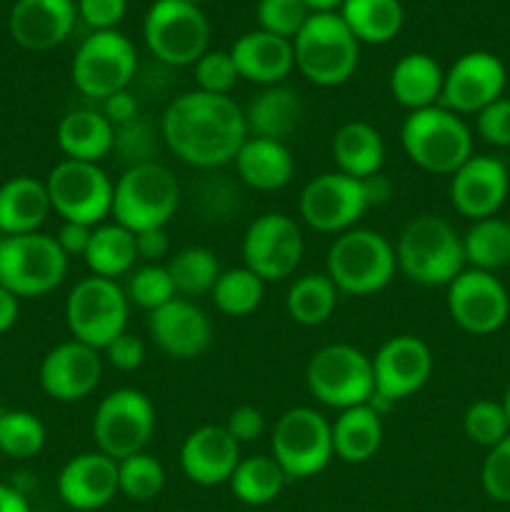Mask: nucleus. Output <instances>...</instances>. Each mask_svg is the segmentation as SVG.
Instances as JSON below:
<instances>
[{
  "mask_svg": "<svg viewBox=\"0 0 510 512\" xmlns=\"http://www.w3.org/2000/svg\"><path fill=\"white\" fill-rule=\"evenodd\" d=\"M160 135L175 158L213 170L233 163L248 140L245 113L230 95L188 90L165 108Z\"/></svg>",
  "mask_w": 510,
  "mask_h": 512,
  "instance_id": "1",
  "label": "nucleus"
},
{
  "mask_svg": "<svg viewBox=\"0 0 510 512\" xmlns=\"http://www.w3.org/2000/svg\"><path fill=\"white\" fill-rule=\"evenodd\" d=\"M398 270L423 288H448L465 270L463 235L443 215L425 213L405 223L395 243Z\"/></svg>",
  "mask_w": 510,
  "mask_h": 512,
  "instance_id": "2",
  "label": "nucleus"
},
{
  "mask_svg": "<svg viewBox=\"0 0 510 512\" xmlns=\"http://www.w3.org/2000/svg\"><path fill=\"white\" fill-rule=\"evenodd\" d=\"M398 270L395 245L383 233L370 228H353L335 235L325 255V275L335 283L338 293L375 295L388 288Z\"/></svg>",
  "mask_w": 510,
  "mask_h": 512,
  "instance_id": "3",
  "label": "nucleus"
},
{
  "mask_svg": "<svg viewBox=\"0 0 510 512\" xmlns=\"http://www.w3.org/2000/svg\"><path fill=\"white\" fill-rule=\"evenodd\" d=\"M180 208V185L163 163H135L115 180L110 218L133 233L165 228Z\"/></svg>",
  "mask_w": 510,
  "mask_h": 512,
  "instance_id": "4",
  "label": "nucleus"
},
{
  "mask_svg": "<svg viewBox=\"0 0 510 512\" xmlns=\"http://www.w3.org/2000/svg\"><path fill=\"white\" fill-rule=\"evenodd\" d=\"M400 145L425 173L453 175L473 155V133L460 115L443 105L413 110L400 128Z\"/></svg>",
  "mask_w": 510,
  "mask_h": 512,
  "instance_id": "5",
  "label": "nucleus"
},
{
  "mask_svg": "<svg viewBox=\"0 0 510 512\" xmlns=\"http://www.w3.org/2000/svg\"><path fill=\"white\" fill-rule=\"evenodd\" d=\"M295 68L320 88H338L353 78L360 43L338 13H313L293 38Z\"/></svg>",
  "mask_w": 510,
  "mask_h": 512,
  "instance_id": "6",
  "label": "nucleus"
},
{
  "mask_svg": "<svg viewBox=\"0 0 510 512\" xmlns=\"http://www.w3.org/2000/svg\"><path fill=\"white\" fill-rule=\"evenodd\" d=\"M305 385L318 403L338 413L355 405H368L375 393L373 360L355 345H325L308 360Z\"/></svg>",
  "mask_w": 510,
  "mask_h": 512,
  "instance_id": "7",
  "label": "nucleus"
},
{
  "mask_svg": "<svg viewBox=\"0 0 510 512\" xmlns=\"http://www.w3.org/2000/svg\"><path fill=\"white\" fill-rule=\"evenodd\" d=\"M128 315L130 300L125 288L98 275L78 280L65 300V323L73 340L100 353L128 330Z\"/></svg>",
  "mask_w": 510,
  "mask_h": 512,
  "instance_id": "8",
  "label": "nucleus"
},
{
  "mask_svg": "<svg viewBox=\"0 0 510 512\" xmlns=\"http://www.w3.org/2000/svg\"><path fill=\"white\" fill-rule=\"evenodd\" d=\"M375 205L370 180L330 170L315 175L303 185L298 198V213L308 228L325 235H343L358 228L363 215Z\"/></svg>",
  "mask_w": 510,
  "mask_h": 512,
  "instance_id": "9",
  "label": "nucleus"
},
{
  "mask_svg": "<svg viewBox=\"0 0 510 512\" xmlns=\"http://www.w3.org/2000/svg\"><path fill=\"white\" fill-rule=\"evenodd\" d=\"M270 455L288 480L315 478L335 458L330 420L308 405L285 410L270 435Z\"/></svg>",
  "mask_w": 510,
  "mask_h": 512,
  "instance_id": "10",
  "label": "nucleus"
},
{
  "mask_svg": "<svg viewBox=\"0 0 510 512\" xmlns=\"http://www.w3.org/2000/svg\"><path fill=\"white\" fill-rule=\"evenodd\" d=\"M65 273L68 255L53 235L28 233L0 240V285L18 300L53 293Z\"/></svg>",
  "mask_w": 510,
  "mask_h": 512,
  "instance_id": "11",
  "label": "nucleus"
},
{
  "mask_svg": "<svg viewBox=\"0 0 510 512\" xmlns=\"http://www.w3.org/2000/svg\"><path fill=\"white\" fill-rule=\"evenodd\" d=\"M143 38L160 63L185 68L208 53L210 23L198 5L185 0H155L145 13Z\"/></svg>",
  "mask_w": 510,
  "mask_h": 512,
  "instance_id": "12",
  "label": "nucleus"
},
{
  "mask_svg": "<svg viewBox=\"0 0 510 512\" xmlns=\"http://www.w3.org/2000/svg\"><path fill=\"white\" fill-rule=\"evenodd\" d=\"M45 188L50 208L63 220L98 228L105 218H110L115 183L100 168V163L63 158L48 173Z\"/></svg>",
  "mask_w": 510,
  "mask_h": 512,
  "instance_id": "13",
  "label": "nucleus"
},
{
  "mask_svg": "<svg viewBox=\"0 0 510 512\" xmlns=\"http://www.w3.org/2000/svg\"><path fill=\"white\" fill-rule=\"evenodd\" d=\"M155 433V408L145 393L118 388L105 395L93 415L95 450L113 460L145 453Z\"/></svg>",
  "mask_w": 510,
  "mask_h": 512,
  "instance_id": "14",
  "label": "nucleus"
},
{
  "mask_svg": "<svg viewBox=\"0 0 510 512\" xmlns=\"http://www.w3.org/2000/svg\"><path fill=\"white\" fill-rule=\"evenodd\" d=\"M138 70L135 45L120 30H98L80 43L73 58V83L85 98L105 100L128 90Z\"/></svg>",
  "mask_w": 510,
  "mask_h": 512,
  "instance_id": "15",
  "label": "nucleus"
},
{
  "mask_svg": "<svg viewBox=\"0 0 510 512\" xmlns=\"http://www.w3.org/2000/svg\"><path fill=\"white\" fill-rule=\"evenodd\" d=\"M243 265L263 283H280L298 270L305 253L300 225L285 213H263L243 235Z\"/></svg>",
  "mask_w": 510,
  "mask_h": 512,
  "instance_id": "16",
  "label": "nucleus"
},
{
  "mask_svg": "<svg viewBox=\"0 0 510 512\" xmlns=\"http://www.w3.org/2000/svg\"><path fill=\"white\" fill-rule=\"evenodd\" d=\"M375 393L370 405L380 408L400 403L410 395L420 393L433 375V353L428 343L418 335H393L385 340L373 355Z\"/></svg>",
  "mask_w": 510,
  "mask_h": 512,
  "instance_id": "17",
  "label": "nucleus"
},
{
  "mask_svg": "<svg viewBox=\"0 0 510 512\" xmlns=\"http://www.w3.org/2000/svg\"><path fill=\"white\" fill-rule=\"evenodd\" d=\"M445 305L460 330L470 335L498 333L510 318V295L495 273L465 268L445 293Z\"/></svg>",
  "mask_w": 510,
  "mask_h": 512,
  "instance_id": "18",
  "label": "nucleus"
},
{
  "mask_svg": "<svg viewBox=\"0 0 510 512\" xmlns=\"http://www.w3.org/2000/svg\"><path fill=\"white\" fill-rule=\"evenodd\" d=\"M508 70L498 55L473 50L455 60L443 80L440 105L455 115H478L498 98H503Z\"/></svg>",
  "mask_w": 510,
  "mask_h": 512,
  "instance_id": "19",
  "label": "nucleus"
},
{
  "mask_svg": "<svg viewBox=\"0 0 510 512\" xmlns=\"http://www.w3.org/2000/svg\"><path fill=\"white\" fill-rule=\"evenodd\" d=\"M103 353L80 340L55 345L40 363V388L58 403H78L95 393L103 378Z\"/></svg>",
  "mask_w": 510,
  "mask_h": 512,
  "instance_id": "20",
  "label": "nucleus"
},
{
  "mask_svg": "<svg viewBox=\"0 0 510 512\" xmlns=\"http://www.w3.org/2000/svg\"><path fill=\"white\" fill-rule=\"evenodd\" d=\"M510 173L495 155H470L450 175L448 195L453 208L468 220H483L498 215L508 200Z\"/></svg>",
  "mask_w": 510,
  "mask_h": 512,
  "instance_id": "21",
  "label": "nucleus"
},
{
  "mask_svg": "<svg viewBox=\"0 0 510 512\" xmlns=\"http://www.w3.org/2000/svg\"><path fill=\"white\" fill-rule=\"evenodd\" d=\"M148 335L168 358L193 360L213 343V323L193 300L173 298L168 305L148 313Z\"/></svg>",
  "mask_w": 510,
  "mask_h": 512,
  "instance_id": "22",
  "label": "nucleus"
},
{
  "mask_svg": "<svg viewBox=\"0 0 510 512\" xmlns=\"http://www.w3.org/2000/svg\"><path fill=\"white\" fill-rule=\"evenodd\" d=\"M58 495L70 510L93 512L113 503L120 495L118 460L100 450L80 453L63 465L58 475Z\"/></svg>",
  "mask_w": 510,
  "mask_h": 512,
  "instance_id": "23",
  "label": "nucleus"
},
{
  "mask_svg": "<svg viewBox=\"0 0 510 512\" xmlns=\"http://www.w3.org/2000/svg\"><path fill=\"white\" fill-rule=\"evenodd\" d=\"M75 18L78 5L73 0H15L8 28L20 48L45 53L68 40Z\"/></svg>",
  "mask_w": 510,
  "mask_h": 512,
  "instance_id": "24",
  "label": "nucleus"
},
{
  "mask_svg": "<svg viewBox=\"0 0 510 512\" xmlns=\"http://www.w3.org/2000/svg\"><path fill=\"white\" fill-rule=\"evenodd\" d=\"M240 463V445L223 425H203L185 435L180 445V470L203 488H215L233 478Z\"/></svg>",
  "mask_w": 510,
  "mask_h": 512,
  "instance_id": "25",
  "label": "nucleus"
},
{
  "mask_svg": "<svg viewBox=\"0 0 510 512\" xmlns=\"http://www.w3.org/2000/svg\"><path fill=\"white\" fill-rule=\"evenodd\" d=\"M228 53L240 78L260 88L280 85L295 68L293 40L278 38L260 28L240 35Z\"/></svg>",
  "mask_w": 510,
  "mask_h": 512,
  "instance_id": "26",
  "label": "nucleus"
},
{
  "mask_svg": "<svg viewBox=\"0 0 510 512\" xmlns=\"http://www.w3.org/2000/svg\"><path fill=\"white\" fill-rule=\"evenodd\" d=\"M53 213L45 180L15 175L0 185V235L40 233V225Z\"/></svg>",
  "mask_w": 510,
  "mask_h": 512,
  "instance_id": "27",
  "label": "nucleus"
},
{
  "mask_svg": "<svg viewBox=\"0 0 510 512\" xmlns=\"http://www.w3.org/2000/svg\"><path fill=\"white\" fill-rule=\"evenodd\" d=\"M243 113L250 138H268L285 143V138H290L298 130L305 108L298 90L280 83L268 85L258 95H253Z\"/></svg>",
  "mask_w": 510,
  "mask_h": 512,
  "instance_id": "28",
  "label": "nucleus"
},
{
  "mask_svg": "<svg viewBox=\"0 0 510 512\" xmlns=\"http://www.w3.org/2000/svg\"><path fill=\"white\" fill-rule=\"evenodd\" d=\"M235 170L248 188L258 193H275L290 185L295 175L293 153L280 140L250 138L235 155Z\"/></svg>",
  "mask_w": 510,
  "mask_h": 512,
  "instance_id": "29",
  "label": "nucleus"
},
{
  "mask_svg": "<svg viewBox=\"0 0 510 512\" xmlns=\"http://www.w3.org/2000/svg\"><path fill=\"white\" fill-rule=\"evenodd\" d=\"M115 125L103 115V110L78 108L60 118L55 140L60 153L68 160L100 163L115 148Z\"/></svg>",
  "mask_w": 510,
  "mask_h": 512,
  "instance_id": "30",
  "label": "nucleus"
},
{
  "mask_svg": "<svg viewBox=\"0 0 510 512\" xmlns=\"http://www.w3.org/2000/svg\"><path fill=\"white\" fill-rule=\"evenodd\" d=\"M333 163L338 173L358 180H370L380 175L385 163V140L378 128L365 120H350L340 125L330 143Z\"/></svg>",
  "mask_w": 510,
  "mask_h": 512,
  "instance_id": "31",
  "label": "nucleus"
},
{
  "mask_svg": "<svg viewBox=\"0 0 510 512\" xmlns=\"http://www.w3.org/2000/svg\"><path fill=\"white\" fill-rule=\"evenodd\" d=\"M445 73L428 53H408L390 70V95L408 113L440 105Z\"/></svg>",
  "mask_w": 510,
  "mask_h": 512,
  "instance_id": "32",
  "label": "nucleus"
},
{
  "mask_svg": "<svg viewBox=\"0 0 510 512\" xmlns=\"http://www.w3.org/2000/svg\"><path fill=\"white\" fill-rule=\"evenodd\" d=\"M333 433V453L343 463L360 465L375 458L383 445V420L373 405H355L340 410L338 418L330 423Z\"/></svg>",
  "mask_w": 510,
  "mask_h": 512,
  "instance_id": "33",
  "label": "nucleus"
},
{
  "mask_svg": "<svg viewBox=\"0 0 510 512\" xmlns=\"http://www.w3.org/2000/svg\"><path fill=\"white\" fill-rule=\"evenodd\" d=\"M90 275L115 280L120 275H130L138 260V248H135V233L123 228L120 223H103L93 228L88 250L83 255Z\"/></svg>",
  "mask_w": 510,
  "mask_h": 512,
  "instance_id": "34",
  "label": "nucleus"
},
{
  "mask_svg": "<svg viewBox=\"0 0 510 512\" xmlns=\"http://www.w3.org/2000/svg\"><path fill=\"white\" fill-rule=\"evenodd\" d=\"M338 15L358 43L368 45L390 43L405 23L400 0H345Z\"/></svg>",
  "mask_w": 510,
  "mask_h": 512,
  "instance_id": "35",
  "label": "nucleus"
},
{
  "mask_svg": "<svg viewBox=\"0 0 510 512\" xmlns=\"http://www.w3.org/2000/svg\"><path fill=\"white\" fill-rule=\"evenodd\" d=\"M338 288L325 273H308L293 280L285 295L290 320L303 328H318L333 318L338 308Z\"/></svg>",
  "mask_w": 510,
  "mask_h": 512,
  "instance_id": "36",
  "label": "nucleus"
},
{
  "mask_svg": "<svg viewBox=\"0 0 510 512\" xmlns=\"http://www.w3.org/2000/svg\"><path fill=\"white\" fill-rule=\"evenodd\" d=\"M288 475L283 473L273 455H250V458H240L238 468H235L233 478L228 480L230 490L235 498L250 508H260L268 505L283 493Z\"/></svg>",
  "mask_w": 510,
  "mask_h": 512,
  "instance_id": "37",
  "label": "nucleus"
},
{
  "mask_svg": "<svg viewBox=\"0 0 510 512\" xmlns=\"http://www.w3.org/2000/svg\"><path fill=\"white\" fill-rule=\"evenodd\" d=\"M463 253L465 268L495 273L510 265V220L498 215L475 220L463 235Z\"/></svg>",
  "mask_w": 510,
  "mask_h": 512,
  "instance_id": "38",
  "label": "nucleus"
},
{
  "mask_svg": "<svg viewBox=\"0 0 510 512\" xmlns=\"http://www.w3.org/2000/svg\"><path fill=\"white\" fill-rule=\"evenodd\" d=\"M210 298H213L215 308L228 318H245L263 303L265 283L245 265L220 270L218 280L210 290Z\"/></svg>",
  "mask_w": 510,
  "mask_h": 512,
  "instance_id": "39",
  "label": "nucleus"
},
{
  "mask_svg": "<svg viewBox=\"0 0 510 512\" xmlns=\"http://www.w3.org/2000/svg\"><path fill=\"white\" fill-rule=\"evenodd\" d=\"M170 280L175 285V293L185 295V298H195V295H205L213 290L215 280L220 275L218 255L203 245H190V248L178 250L173 258L165 263Z\"/></svg>",
  "mask_w": 510,
  "mask_h": 512,
  "instance_id": "40",
  "label": "nucleus"
},
{
  "mask_svg": "<svg viewBox=\"0 0 510 512\" xmlns=\"http://www.w3.org/2000/svg\"><path fill=\"white\" fill-rule=\"evenodd\" d=\"M43 420L28 410H3L0 413V453L13 460L35 458L45 448Z\"/></svg>",
  "mask_w": 510,
  "mask_h": 512,
  "instance_id": "41",
  "label": "nucleus"
},
{
  "mask_svg": "<svg viewBox=\"0 0 510 512\" xmlns=\"http://www.w3.org/2000/svg\"><path fill=\"white\" fill-rule=\"evenodd\" d=\"M118 485L120 495L135 503H148L158 498L165 488V468L155 455L138 453L118 460Z\"/></svg>",
  "mask_w": 510,
  "mask_h": 512,
  "instance_id": "42",
  "label": "nucleus"
},
{
  "mask_svg": "<svg viewBox=\"0 0 510 512\" xmlns=\"http://www.w3.org/2000/svg\"><path fill=\"white\" fill-rule=\"evenodd\" d=\"M125 295H128L130 305H138V308L153 313V310L168 305L178 293H175V285L165 265L145 263L143 268L130 273Z\"/></svg>",
  "mask_w": 510,
  "mask_h": 512,
  "instance_id": "43",
  "label": "nucleus"
},
{
  "mask_svg": "<svg viewBox=\"0 0 510 512\" xmlns=\"http://www.w3.org/2000/svg\"><path fill=\"white\" fill-rule=\"evenodd\" d=\"M465 438L480 448H495L500 440L510 435L508 418H505L503 405L495 400H475L463 415Z\"/></svg>",
  "mask_w": 510,
  "mask_h": 512,
  "instance_id": "44",
  "label": "nucleus"
},
{
  "mask_svg": "<svg viewBox=\"0 0 510 512\" xmlns=\"http://www.w3.org/2000/svg\"><path fill=\"white\" fill-rule=\"evenodd\" d=\"M310 15L313 13L303 0H260L255 8L260 30L285 40H293Z\"/></svg>",
  "mask_w": 510,
  "mask_h": 512,
  "instance_id": "45",
  "label": "nucleus"
},
{
  "mask_svg": "<svg viewBox=\"0 0 510 512\" xmlns=\"http://www.w3.org/2000/svg\"><path fill=\"white\" fill-rule=\"evenodd\" d=\"M198 90L213 95H230L235 83L240 80L233 58L228 50H208L198 63L193 65Z\"/></svg>",
  "mask_w": 510,
  "mask_h": 512,
  "instance_id": "46",
  "label": "nucleus"
},
{
  "mask_svg": "<svg viewBox=\"0 0 510 512\" xmlns=\"http://www.w3.org/2000/svg\"><path fill=\"white\" fill-rule=\"evenodd\" d=\"M480 485L495 503H510V435L488 450L480 468Z\"/></svg>",
  "mask_w": 510,
  "mask_h": 512,
  "instance_id": "47",
  "label": "nucleus"
},
{
  "mask_svg": "<svg viewBox=\"0 0 510 512\" xmlns=\"http://www.w3.org/2000/svg\"><path fill=\"white\" fill-rule=\"evenodd\" d=\"M475 128L485 143L495 148H510V98H498L480 110Z\"/></svg>",
  "mask_w": 510,
  "mask_h": 512,
  "instance_id": "48",
  "label": "nucleus"
},
{
  "mask_svg": "<svg viewBox=\"0 0 510 512\" xmlns=\"http://www.w3.org/2000/svg\"><path fill=\"white\" fill-rule=\"evenodd\" d=\"M145 355H148V350H145L143 340H140L138 335L128 333V330H125L123 335H118V338L103 350L105 363H108L110 368L120 370V373H135V370L143 368Z\"/></svg>",
  "mask_w": 510,
  "mask_h": 512,
  "instance_id": "49",
  "label": "nucleus"
},
{
  "mask_svg": "<svg viewBox=\"0 0 510 512\" xmlns=\"http://www.w3.org/2000/svg\"><path fill=\"white\" fill-rule=\"evenodd\" d=\"M128 0H78V15L93 33L98 30H115V25L125 18Z\"/></svg>",
  "mask_w": 510,
  "mask_h": 512,
  "instance_id": "50",
  "label": "nucleus"
},
{
  "mask_svg": "<svg viewBox=\"0 0 510 512\" xmlns=\"http://www.w3.org/2000/svg\"><path fill=\"white\" fill-rule=\"evenodd\" d=\"M223 428L238 445L253 443L265 433V415L255 405H238V408L230 410Z\"/></svg>",
  "mask_w": 510,
  "mask_h": 512,
  "instance_id": "51",
  "label": "nucleus"
},
{
  "mask_svg": "<svg viewBox=\"0 0 510 512\" xmlns=\"http://www.w3.org/2000/svg\"><path fill=\"white\" fill-rule=\"evenodd\" d=\"M53 238H55V243L60 245V250L68 255V260L75 258V255H80V258H83L85 250H88V245H90V238H93V228H90V225H83V223H70V220H63L58 228V233H55Z\"/></svg>",
  "mask_w": 510,
  "mask_h": 512,
  "instance_id": "52",
  "label": "nucleus"
},
{
  "mask_svg": "<svg viewBox=\"0 0 510 512\" xmlns=\"http://www.w3.org/2000/svg\"><path fill=\"white\" fill-rule=\"evenodd\" d=\"M103 115L115 125V130L125 128L138 118V100L130 90H120V93L103 100Z\"/></svg>",
  "mask_w": 510,
  "mask_h": 512,
  "instance_id": "53",
  "label": "nucleus"
},
{
  "mask_svg": "<svg viewBox=\"0 0 510 512\" xmlns=\"http://www.w3.org/2000/svg\"><path fill=\"white\" fill-rule=\"evenodd\" d=\"M135 248H138V260L145 263H160L170 250V238L165 228H150L143 233H135Z\"/></svg>",
  "mask_w": 510,
  "mask_h": 512,
  "instance_id": "54",
  "label": "nucleus"
},
{
  "mask_svg": "<svg viewBox=\"0 0 510 512\" xmlns=\"http://www.w3.org/2000/svg\"><path fill=\"white\" fill-rule=\"evenodd\" d=\"M18 313H20V300L15 298L10 290H5L3 285H0V335L8 333V330L13 328L15 320H18Z\"/></svg>",
  "mask_w": 510,
  "mask_h": 512,
  "instance_id": "55",
  "label": "nucleus"
},
{
  "mask_svg": "<svg viewBox=\"0 0 510 512\" xmlns=\"http://www.w3.org/2000/svg\"><path fill=\"white\" fill-rule=\"evenodd\" d=\"M0 512H30V505L20 490L0 483Z\"/></svg>",
  "mask_w": 510,
  "mask_h": 512,
  "instance_id": "56",
  "label": "nucleus"
},
{
  "mask_svg": "<svg viewBox=\"0 0 510 512\" xmlns=\"http://www.w3.org/2000/svg\"><path fill=\"white\" fill-rule=\"evenodd\" d=\"M310 13H338L345 0H303Z\"/></svg>",
  "mask_w": 510,
  "mask_h": 512,
  "instance_id": "57",
  "label": "nucleus"
},
{
  "mask_svg": "<svg viewBox=\"0 0 510 512\" xmlns=\"http://www.w3.org/2000/svg\"><path fill=\"white\" fill-rule=\"evenodd\" d=\"M503 410H505V418H508V425H510V388L505 390V395H503Z\"/></svg>",
  "mask_w": 510,
  "mask_h": 512,
  "instance_id": "58",
  "label": "nucleus"
},
{
  "mask_svg": "<svg viewBox=\"0 0 510 512\" xmlns=\"http://www.w3.org/2000/svg\"><path fill=\"white\" fill-rule=\"evenodd\" d=\"M185 3H190V5H198V8H200V5H203L205 0H185Z\"/></svg>",
  "mask_w": 510,
  "mask_h": 512,
  "instance_id": "59",
  "label": "nucleus"
}]
</instances>
